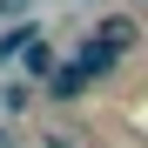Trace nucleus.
Returning <instances> with one entry per match:
<instances>
[{"instance_id":"423d86ee","label":"nucleus","mask_w":148,"mask_h":148,"mask_svg":"<svg viewBox=\"0 0 148 148\" xmlns=\"http://www.w3.org/2000/svg\"><path fill=\"white\" fill-rule=\"evenodd\" d=\"M47 148H81V135H74V128H54V135H40Z\"/></svg>"},{"instance_id":"6e6552de","label":"nucleus","mask_w":148,"mask_h":148,"mask_svg":"<svg viewBox=\"0 0 148 148\" xmlns=\"http://www.w3.org/2000/svg\"><path fill=\"white\" fill-rule=\"evenodd\" d=\"M14 7H27V0H0V14H14Z\"/></svg>"},{"instance_id":"0eeeda50","label":"nucleus","mask_w":148,"mask_h":148,"mask_svg":"<svg viewBox=\"0 0 148 148\" xmlns=\"http://www.w3.org/2000/svg\"><path fill=\"white\" fill-rule=\"evenodd\" d=\"M0 148H20V135H14V128H0Z\"/></svg>"},{"instance_id":"f257e3e1","label":"nucleus","mask_w":148,"mask_h":148,"mask_svg":"<svg viewBox=\"0 0 148 148\" xmlns=\"http://www.w3.org/2000/svg\"><path fill=\"white\" fill-rule=\"evenodd\" d=\"M94 40H108L114 54H135V40H141V20H135V14H101V20H94Z\"/></svg>"},{"instance_id":"20e7f679","label":"nucleus","mask_w":148,"mask_h":148,"mask_svg":"<svg viewBox=\"0 0 148 148\" xmlns=\"http://www.w3.org/2000/svg\"><path fill=\"white\" fill-rule=\"evenodd\" d=\"M27 34H40L34 20H20V27H7V34H0V67H7V61L20 54V47H27Z\"/></svg>"},{"instance_id":"7ed1b4c3","label":"nucleus","mask_w":148,"mask_h":148,"mask_svg":"<svg viewBox=\"0 0 148 148\" xmlns=\"http://www.w3.org/2000/svg\"><path fill=\"white\" fill-rule=\"evenodd\" d=\"M20 61H27V81H47V67H54V47H47L40 34H27V47H20Z\"/></svg>"},{"instance_id":"39448f33","label":"nucleus","mask_w":148,"mask_h":148,"mask_svg":"<svg viewBox=\"0 0 148 148\" xmlns=\"http://www.w3.org/2000/svg\"><path fill=\"white\" fill-rule=\"evenodd\" d=\"M27 101H34V81H7V88H0V108H7V114H20Z\"/></svg>"},{"instance_id":"f03ea898","label":"nucleus","mask_w":148,"mask_h":148,"mask_svg":"<svg viewBox=\"0 0 148 148\" xmlns=\"http://www.w3.org/2000/svg\"><path fill=\"white\" fill-rule=\"evenodd\" d=\"M74 61H81V67L94 74V81H108V74L121 67V54H114V47H108V40H94V34L81 40V54H74Z\"/></svg>"}]
</instances>
